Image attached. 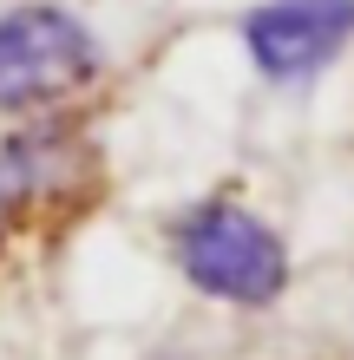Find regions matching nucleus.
Instances as JSON below:
<instances>
[{
    "mask_svg": "<svg viewBox=\"0 0 354 360\" xmlns=\"http://www.w3.org/2000/svg\"><path fill=\"white\" fill-rule=\"evenodd\" d=\"M164 256L184 275V288H197L217 308H243V314L276 308L296 282V256H289L282 229L230 190L177 203L164 217Z\"/></svg>",
    "mask_w": 354,
    "mask_h": 360,
    "instance_id": "nucleus-1",
    "label": "nucleus"
},
{
    "mask_svg": "<svg viewBox=\"0 0 354 360\" xmlns=\"http://www.w3.org/2000/svg\"><path fill=\"white\" fill-rule=\"evenodd\" d=\"M106 79L99 33L59 0L0 7V118H53Z\"/></svg>",
    "mask_w": 354,
    "mask_h": 360,
    "instance_id": "nucleus-2",
    "label": "nucleus"
},
{
    "mask_svg": "<svg viewBox=\"0 0 354 360\" xmlns=\"http://www.w3.org/2000/svg\"><path fill=\"white\" fill-rule=\"evenodd\" d=\"M106 171L99 151L72 131L66 118H33L27 131L0 144V256L27 223H66L99 203Z\"/></svg>",
    "mask_w": 354,
    "mask_h": 360,
    "instance_id": "nucleus-3",
    "label": "nucleus"
},
{
    "mask_svg": "<svg viewBox=\"0 0 354 360\" xmlns=\"http://www.w3.org/2000/svg\"><path fill=\"white\" fill-rule=\"evenodd\" d=\"M243 59L269 86H308L354 46V0H256L236 13Z\"/></svg>",
    "mask_w": 354,
    "mask_h": 360,
    "instance_id": "nucleus-4",
    "label": "nucleus"
}]
</instances>
